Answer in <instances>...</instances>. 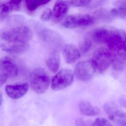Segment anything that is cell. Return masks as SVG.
<instances>
[{"label": "cell", "mask_w": 126, "mask_h": 126, "mask_svg": "<svg viewBox=\"0 0 126 126\" xmlns=\"http://www.w3.org/2000/svg\"><path fill=\"white\" fill-rule=\"evenodd\" d=\"M63 54L65 62L68 64L76 62L79 58L81 54L78 48L73 45L68 44L64 47Z\"/></svg>", "instance_id": "cell-14"}, {"label": "cell", "mask_w": 126, "mask_h": 126, "mask_svg": "<svg viewBox=\"0 0 126 126\" xmlns=\"http://www.w3.org/2000/svg\"><path fill=\"white\" fill-rule=\"evenodd\" d=\"M50 0H26L25 5L28 10L29 11H34L40 6L47 4Z\"/></svg>", "instance_id": "cell-19"}, {"label": "cell", "mask_w": 126, "mask_h": 126, "mask_svg": "<svg viewBox=\"0 0 126 126\" xmlns=\"http://www.w3.org/2000/svg\"><path fill=\"white\" fill-rule=\"evenodd\" d=\"M116 57L123 61L126 60V41L124 46L116 52Z\"/></svg>", "instance_id": "cell-23"}, {"label": "cell", "mask_w": 126, "mask_h": 126, "mask_svg": "<svg viewBox=\"0 0 126 126\" xmlns=\"http://www.w3.org/2000/svg\"><path fill=\"white\" fill-rule=\"evenodd\" d=\"M52 15L51 10L49 8H47L43 12L40 18L43 21H48L50 19Z\"/></svg>", "instance_id": "cell-24"}, {"label": "cell", "mask_w": 126, "mask_h": 126, "mask_svg": "<svg viewBox=\"0 0 126 126\" xmlns=\"http://www.w3.org/2000/svg\"><path fill=\"white\" fill-rule=\"evenodd\" d=\"M92 38L96 43L105 45L116 53L125 44L126 33L123 30L112 27H101L94 31Z\"/></svg>", "instance_id": "cell-1"}, {"label": "cell", "mask_w": 126, "mask_h": 126, "mask_svg": "<svg viewBox=\"0 0 126 126\" xmlns=\"http://www.w3.org/2000/svg\"><path fill=\"white\" fill-rule=\"evenodd\" d=\"M46 63L47 67L51 72H57L60 65V58L57 51L54 50L51 53L46 59Z\"/></svg>", "instance_id": "cell-17"}, {"label": "cell", "mask_w": 126, "mask_h": 126, "mask_svg": "<svg viewBox=\"0 0 126 126\" xmlns=\"http://www.w3.org/2000/svg\"><path fill=\"white\" fill-rule=\"evenodd\" d=\"M110 12L113 17L126 19V0L115 1Z\"/></svg>", "instance_id": "cell-16"}, {"label": "cell", "mask_w": 126, "mask_h": 126, "mask_svg": "<svg viewBox=\"0 0 126 126\" xmlns=\"http://www.w3.org/2000/svg\"><path fill=\"white\" fill-rule=\"evenodd\" d=\"M119 105L125 108H126V96L124 95L120 96L118 98Z\"/></svg>", "instance_id": "cell-25"}, {"label": "cell", "mask_w": 126, "mask_h": 126, "mask_svg": "<svg viewBox=\"0 0 126 126\" xmlns=\"http://www.w3.org/2000/svg\"><path fill=\"white\" fill-rule=\"evenodd\" d=\"M19 73L17 65L10 58L3 57L0 62V85L3 84L7 79L16 77Z\"/></svg>", "instance_id": "cell-7"}, {"label": "cell", "mask_w": 126, "mask_h": 126, "mask_svg": "<svg viewBox=\"0 0 126 126\" xmlns=\"http://www.w3.org/2000/svg\"><path fill=\"white\" fill-rule=\"evenodd\" d=\"M91 0H71L70 1V4L74 7H86L89 6Z\"/></svg>", "instance_id": "cell-22"}, {"label": "cell", "mask_w": 126, "mask_h": 126, "mask_svg": "<svg viewBox=\"0 0 126 126\" xmlns=\"http://www.w3.org/2000/svg\"><path fill=\"white\" fill-rule=\"evenodd\" d=\"M31 31L26 26H17L1 33V38L6 42H27L32 38Z\"/></svg>", "instance_id": "cell-3"}, {"label": "cell", "mask_w": 126, "mask_h": 126, "mask_svg": "<svg viewBox=\"0 0 126 126\" xmlns=\"http://www.w3.org/2000/svg\"><path fill=\"white\" fill-rule=\"evenodd\" d=\"M1 47L3 50L8 53L20 54L25 53L28 50L29 45L27 42H6L1 43Z\"/></svg>", "instance_id": "cell-11"}, {"label": "cell", "mask_w": 126, "mask_h": 126, "mask_svg": "<svg viewBox=\"0 0 126 126\" xmlns=\"http://www.w3.org/2000/svg\"><path fill=\"white\" fill-rule=\"evenodd\" d=\"M97 73L92 60L81 61L77 64L75 68L76 78L82 81H89Z\"/></svg>", "instance_id": "cell-5"}, {"label": "cell", "mask_w": 126, "mask_h": 126, "mask_svg": "<svg viewBox=\"0 0 126 126\" xmlns=\"http://www.w3.org/2000/svg\"><path fill=\"white\" fill-rule=\"evenodd\" d=\"M92 45V40L87 37H85L81 40L79 45V50L82 53L88 52L90 49Z\"/></svg>", "instance_id": "cell-20"}, {"label": "cell", "mask_w": 126, "mask_h": 126, "mask_svg": "<svg viewBox=\"0 0 126 126\" xmlns=\"http://www.w3.org/2000/svg\"><path fill=\"white\" fill-rule=\"evenodd\" d=\"M29 85L27 84L7 85L5 90L9 96L14 99L23 97L28 91Z\"/></svg>", "instance_id": "cell-12"}, {"label": "cell", "mask_w": 126, "mask_h": 126, "mask_svg": "<svg viewBox=\"0 0 126 126\" xmlns=\"http://www.w3.org/2000/svg\"><path fill=\"white\" fill-rule=\"evenodd\" d=\"M104 110L109 119L117 124L125 116L124 112L119 106L113 102H108L105 104Z\"/></svg>", "instance_id": "cell-9"}, {"label": "cell", "mask_w": 126, "mask_h": 126, "mask_svg": "<svg viewBox=\"0 0 126 126\" xmlns=\"http://www.w3.org/2000/svg\"><path fill=\"white\" fill-rule=\"evenodd\" d=\"M74 73L68 69H63L55 75L51 81V88L54 90H63L73 82Z\"/></svg>", "instance_id": "cell-8"}, {"label": "cell", "mask_w": 126, "mask_h": 126, "mask_svg": "<svg viewBox=\"0 0 126 126\" xmlns=\"http://www.w3.org/2000/svg\"><path fill=\"white\" fill-rule=\"evenodd\" d=\"M116 126H122V125H116Z\"/></svg>", "instance_id": "cell-29"}, {"label": "cell", "mask_w": 126, "mask_h": 126, "mask_svg": "<svg viewBox=\"0 0 126 126\" xmlns=\"http://www.w3.org/2000/svg\"><path fill=\"white\" fill-rule=\"evenodd\" d=\"M79 108L81 113L88 116L98 115L100 111L98 107L94 106L91 102L87 101L80 102L79 104Z\"/></svg>", "instance_id": "cell-15"}, {"label": "cell", "mask_w": 126, "mask_h": 126, "mask_svg": "<svg viewBox=\"0 0 126 126\" xmlns=\"http://www.w3.org/2000/svg\"><path fill=\"white\" fill-rule=\"evenodd\" d=\"M2 94H0V105L2 104Z\"/></svg>", "instance_id": "cell-28"}, {"label": "cell", "mask_w": 126, "mask_h": 126, "mask_svg": "<svg viewBox=\"0 0 126 126\" xmlns=\"http://www.w3.org/2000/svg\"><path fill=\"white\" fill-rule=\"evenodd\" d=\"M90 126H114L107 119L103 117H99L95 119Z\"/></svg>", "instance_id": "cell-21"}, {"label": "cell", "mask_w": 126, "mask_h": 126, "mask_svg": "<svg viewBox=\"0 0 126 126\" xmlns=\"http://www.w3.org/2000/svg\"><path fill=\"white\" fill-rule=\"evenodd\" d=\"M22 2V0H12L0 3V17L1 20L12 12L19 11Z\"/></svg>", "instance_id": "cell-13"}, {"label": "cell", "mask_w": 126, "mask_h": 126, "mask_svg": "<svg viewBox=\"0 0 126 126\" xmlns=\"http://www.w3.org/2000/svg\"><path fill=\"white\" fill-rule=\"evenodd\" d=\"M70 5V1H57L52 12L53 21L57 23L62 20L67 13Z\"/></svg>", "instance_id": "cell-10"}, {"label": "cell", "mask_w": 126, "mask_h": 126, "mask_svg": "<svg viewBox=\"0 0 126 126\" xmlns=\"http://www.w3.org/2000/svg\"><path fill=\"white\" fill-rule=\"evenodd\" d=\"M116 53L107 47H100L94 51L92 61L97 73H102L113 63Z\"/></svg>", "instance_id": "cell-2"}, {"label": "cell", "mask_w": 126, "mask_h": 126, "mask_svg": "<svg viewBox=\"0 0 126 126\" xmlns=\"http://www.w3.org/2000/svg\"><path fill=\"white\" fill-rule=\"evenodd\" d=\"M117 125H122L123 126H126V115L125 118L121 121V122Z\"/></svg>", "instance_id": "cell-27"}, {"label": "cell", "mask_w": 126, "mask_h": 126, "mask_svg": "<svg viewBox=\"0 0 126 126\" xmlns=\"http://www.w3.org/2000/svg\"><path fill=\"white\" fill-rule=\"evenodd\" d=\"M95 21L96 20L98 21L104 22H109L112 19V15L111 12L104 9H100L96 10L94 13V16H93Z\"/></svg>", "instance_id": "cell-18"}, {"label": "cell", "mask_w": 126, "mask_h": 126, "mask_svg": "<svg viewBox=\"0 0 126 126\" xmlns=\"http://www.w3.org/2000/svg\"><path fill=\"white\" fill-rule=\"evenodd\" d=\"M95 20L93 16L85 14H74L68 16L63 23L65 28H76L93 25Z\"/></svg>", "instance_id": "cell-6"}, {"label": "cell", "mask_w": 126, "mask_h": 126, "mask_svg": "<svg viewBox=\"0 0 126 126\" xmlns=\"http://www.w3.org/2000/svg\"><path fill=\"white\" fill-rule=\"evenodd\" d=\"M75 125L76 126H87L86 122L81 118L77 119L76 120Z\"/></svg>", "instance_id": "cell-26"}, {"label": "cell", "mask_w": 126, "mask_h": 126, "mask_svg": "<svg viewBox=\"0 0 126 126\" xmlns=\"http://www.w3.org/2000/svg\"><path fill=\"white\" fill-rule=\"evenodd\" d=\"M50 78L46 71L37 68L32 71L30 76V85L32 90L38 94L45 93L50 85Z\"/></svg>", "instance_id": "cell-4"}]
</instances>
